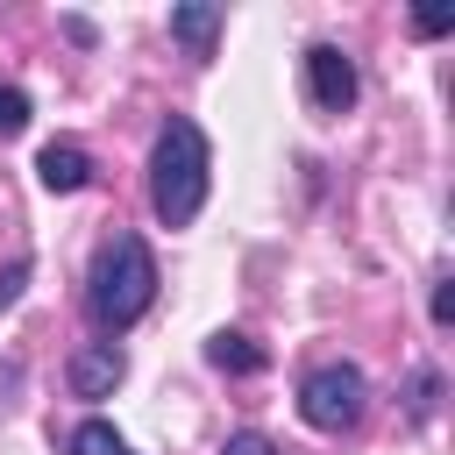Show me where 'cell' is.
I'll use <instances>...</instances> for the list:
<instances>
[{
  "instance_id": "6da1fadb",
  "label": "cell",
  "mask_w": 455,
  "mask_h": 455,
  "mask_svg": "<svg viewBox=\"0 0 455 455\" xmlns=\"http://www.w3.org/2000/svg\"><path fill=\"white\" fill-rule=\"evenodd\" d=\"M149 306H156V256H149L142 235L114 228V235L100 242L92 270H85V320H92L100 334H128Z\"/></svg>"
},
{
  "instance_id": "7a4b0ae2",
  "label": "cell",
  "mask_w": 455,
  "mask_h": 455,
  "mask_svg": "<svg viewBox=\"0 0 455 455\" xmlns=\"http://www.w3.org/2000/svg\"><path fill=\"white\" fill-rule=\"evenodd\" d=\"M206 185H213V149H206V128L192 114H171L149 142V206L164 228H192L199 206H206Z\"/></svg>"
},
{
  "instance_id": "3957f363",
  "label": "cell",
  "mask_w": 455,
  "mask_h": 455,
  "mask_svg": "<svg viewBox=\"0 0 455 455\" xmlns=\"http://www.w3.org/2000/svg\"><path fill=\"white\" fill-rule=\"evenodd\" d=\"M363 405H370V384H363L355 363H313L306 384H299V419L313 434H348L363 419Z\"/></svg>"
},
{
  "instance_id": "277c9868",
  "label": "cell",
  "mask_w": 455,
  "mask_h": 455,
  "mask_svg": "<svg viewBox=\"0 0 455 455\" xmlns=\"http://www.w3.org/2000/svg\"><path fill=\"white\" fill-rule=\"evenodd\" d=\"M306 92H313V107H320V114H348V107H355V92H363L355 57H348L341 43H313V50H306Z\"/></svg>"
},
{
  "instance_id": "5b68a950",
  "label": "cell",
  "mask_w": 455,
  "mask_h": 455,
  "mask_svg": "<svg viewBox=\"0 0 455 455\" xmlns=\"http://www.w3.org/2000/svg\"><path fill=\"white\" fill-rule=\"evenodd\" d=\"M64 377H71V398H114V384L128 377V355H121L114 341H85Z\"/></svg>"
},
{
  "instance_id": "8992f818",
  "label": "cell",
  "mask_w": 455,
  "mask_h": 455,
  "mask_svg": "<svg viewBox=\"0 0 455 455\" xmlns=\"http://www.w3.org/2000/svg\"><path fill=\"white\" fill-rule=\"evenodd\" d=\"M36 178H43V192H78V185L92 178V156H85L78 142H43Z\"/></svg>"
},
{
  "instance_id": "52a82bcc",
  "label": "cell",
  "mask_w": 455,
  "mask_h": 455,
  "mask_svg": "<svg viewBox=\"0 0 455 455\" xmlns=\"http://www.w3.org/2000/svg\"><path fill=\"white\" fill-rule=\"evenodd\" d=\"M220 21H228V14H220L213 0H192V7H171V36H178V43L192 50V57H213V36H220Z\"/></svg>"
},
{
  "instance_id": "ba28073f",
  "label": "cell",
  "mask_w": 455,
  "mask_h": 455,
  "mask_svg": "<svg viewBox=\"0 0 455 455\" xmlns=\"http://www.w3.org/2000/svg\"><path fill=\"white\" fill-rule=\"evenodd\" d=\"M206 363H213V370H228V377H256V370H263L270 355H263V348H256L249 334H235V327H220V334L206 341Z\"/></svg>"
},
{
  "instance_id": "9c48e42d",
  "label": "cell",
  "mask_w": 455,
  "mask_h": 455,
  "mask_svg": "<svg viewBox=\"0 0 455 455\" xmlns=\"http://www.w3.org/2000/svg\"><path fill=\"white\" fill-rule=\"evenodd\" d=\"M64 448H71V455H135V448L114 434V419H78Z\"/></svg>"
},
{
  "instance_id": "30bf717a",
  "label": "cell",
  "mask_w": 455,
  "mask_h": 455,
  "mask_svg": "<svg viewBox=\"0 0 455 455\" xmlns=\"http://www.w3.org/2000/svg\"><path fill=\"white\" fill-rule=\"evenodd\" d=\"M28 128V92L21 85H0V142H14Z\"/></svg>"
},
{
  "instance_id": "8fae6325",
  "label": "cell",
  "mask_w": 455,
  "mask_h": 455,
  "mask_svg": "<svg viewBox=\"0 0 455 455\" xmlns=\"http://www.w3.org/2000/svg\"><path fill=\"white\" fill-rule=\"evenodd\" d=\"M220 455H284V448H277L270 434H256V427H242V434H228V441H220Z\"/></svg>"
},
{
  "instance_id": "7c38bea8",
  "label": "cell",
  "mask_w": 455,
  "mask_h": 455,
  "mask_svg": "<svg viewBox=\"0 0 455 455\" xmlns=\"http://www.w3.org/2000/svg\"><path fill=\"white\" fill-rule=\"evenodd\" d=\"M434 398H441V377H434V370H419V377H412V419H427V412H434Z\"/></svg>"
},
{
  "instance_id": "4fadbf2b",
  "label": "cell",
  "mask_w": 455,
  "mask_h": 455,
  "mask_svg": "<svg viewBox=\"0 0 455 455\" xmlns=\"http://www.w3.org/2000/svg\"><path fill=\"white\" fill-rule=\"evenodd\" d=\"M455 320V277H434V327Z\"/></svg>"
},
{
  "instance_id": "5bb4252c",
  "label": "cell",
  "mask_w": 455,
  "mask_h": 455,
  "mask_svg": "<svg viewBox=\"0 0 455 455\" xmlns=\"http://www.w3.org/2000/svg\"><path fill=\"white\" fill-rule=\"evenodd\" d=\"M21 284H28V256H21V263H7V277H0V306H14V291H21Z\"/></svg>"
},
{
  "instance_id": "9a60e30c",
  "label": "cell",
  "mask_w": 455,
  "mask_h": 455,
  "mask_svg": "<svg viewBox=\"0 0 455 455\" xmlns=\"http://www.w3.org/2000/svg\"><path fill=\"white\" fill-rule=\"evenodd\" d=\"M412 28H419V36H448L455 21H448V14H412Z\"/></svg>"
}]
</instances>
